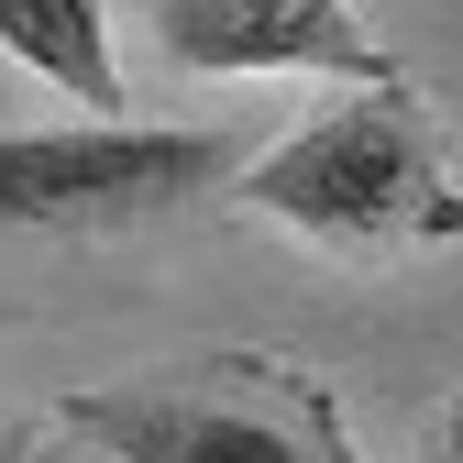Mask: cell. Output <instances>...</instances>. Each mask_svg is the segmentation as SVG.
Listing matches in <instances>:
<instances>
[{
	"label": "cell",
	"instance_id": "8992f818",
	"mask_svg": "<svg viewBox=\"0 0 463 463\" xmlns=\"http://www.w3.org/2000/svg\"><path fill=\"white\" fill-rule=\"evenodd\" d=\"M441 463H463V397L441 409Z\"/></svg>",
	"mask_w": 463,
	"mask_h": 463
},
{
	"label": "cell",
	"instance_id": "7a4b0ae2",
	"mask_svg": "<svg viewBox=\"0 0 463 463\" xmlns=\"http://www.w3.org/2000/svg\"><path fill=\"white\" fill-rule=\"evenodd\" d=\"M67 430L99 463H342L331 397L276 364H199L155 386H89L67 397Z\"/></svg>",
	"mask_w": 463,
	"mask_h": 463
},
{
	"label": "cell",
	"instance_id": "277c9868",
	"mask_svg": "<svg viewBox=\"0 0 463 463\" xmlns=\"http://www.w3.org/2000/svg\"><path fill=\"white\" fill-rule=\"evenodd\" d=\"M155 44L199 78H397L354 0H155Z\"/></svg>",
	"mask_w": 463,
	"mask_h": 463
},
{
	"label": "cell",
	"instance_id": "5b68a950",
	"mask_svg": "<svg viewBox=\"0 0 463 463\" xmlns=\"http://www.w3.org/2000/svg\"><path fill=\"white\" fill-rule=\"evenodd\" d=\"M0 55L67 89L89 122H133L122 67H110V0H0Z\"/></svg>",
	"mask_w": 463,
	"mask_h": 463
},
{
	"label": "cell",
	"instance_id": "6da1fadb",
	"mask_svg": "<svg viewBox=\"0 0 463 463\" xmlns=\"http://www.w3.org/2000/svg\"><path fill=\"white\" fill-rule=\"evenodd\" d=\"M232 188H243V210H276L320 243H452L463 232V188L409 78H354Z\"/></svg>",
	"mask_w": 463,
	"mask_h": 463
},
{
	"label": "cell",
	"instance_id": "3957f363",
	"mask_svg": "<svg viewBox=\"0 0 463 463\" xmlns=\"http://www.w3.org/2000/svg\"><path fill=\"white\" fill-rule=\"evenodd\" d=\"M232 177V144L199 122H89V133H0V232H110L177 210Z\"/></svg>",
	"mask_w": 463,
	"mask_h": 463
}]
</instances>
